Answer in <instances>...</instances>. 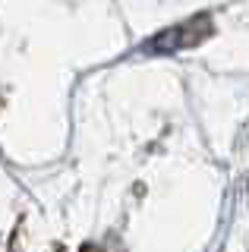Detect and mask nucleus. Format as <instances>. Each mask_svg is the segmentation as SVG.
<instances>
[{"label":"nucleus","instance_id":"1","mask_svg":"<svg viewBox=\"0 0 249 252\" xmlns=\"http://www.w3.org/2000/svg\"><path fill=\"white\" fill-rule=\"evenodd\" d=\"M208 32H212V16L202 13V16H192V19L180 22V26H170L164 32H158L155 38L145 41V51H149V54L186 51V47H196L202 38H208Z\"/></svg>","mask_w":249,"mask_h":252}]
</instances>
